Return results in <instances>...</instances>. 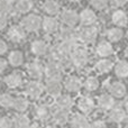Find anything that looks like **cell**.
I'll return each mask as SVG.
<instances>
[{
	"label": "cell",
	"mask_w": 128,
	"mask_h": 128,
	"mask_svg": "<svg viewBox=\"0 0 128 128\" xmlns=\"http://www.w3.org/2000/svg\"><path fill=\"white\" fill-rule=\"evenodd\" d=\"M112 62L109 60H100L99 62L96 64V68H97L98 72L100 73H108L109 71L112 68Z\"/></svg>",
	"instance_id": "cell-27"
},
{
	"label": "cell",
	"mask_w": 128,
	"mask_h": 128,
	"mask_svg": "<svg viewBox=\"0 0 128 128\" xmlns=\"http://www.w3.org/2000/svg\"><path fill=\"white\" fill-rule=\"evenodd\" d=\"M91 4L96 9H104L108 4V0H91Z\"/></svg>",
	"instance_id": "cell-37"
},
{
	"label": "cell",
	"mask_w": 128,
	"mask_h": 128,
	"mask_svg": "<svg viewBox=\"0 0 128 128\" xmlns=\"http://www.w3.org/2000/svg\"><path fill=\"white\" fill-rule=\"evenodd\" d=\"M60 37L62 40H76L79 37V34L72 28V27H64L61 29Z\"/></svg>",
	"instance_id": "cell-16"
},
{
	"label": "cell",
	"mask_w": 128,
	"mask_h": 128,
	"mask_svg": "<svg viewBox=\"0 0 128 128\" xmlns=\"http://www.w3.org/2000/svg\"><path fill=\"white\" fill-rule=\"evenodd\" d=\"M16 9L19 12H27L32 9V2L30 0H16Z\"/></svg>",
	"instance_id": "cell-32"
},
{
	"label": "cell",
	"mask_w": 128,
	"mask_h": 128,
	"mask_svg": "<svg viewBox=\"0 0 128 128\" xmlns=\"http://www.w3.org/2000/svg\"><path fill=\"white\" fill-rule=\"evenodd\" d=\"M81 86H82L81 81L75 76L68 78L65 81V88H66V90L70 91V92H78V91L81 89Z\"/></svg>",
	"instance_id": "cell-19"
},
{
	"label": "cell",
	"mask_w": 128,
	"mask_h": 128,
	"mask_svg": "<svg viewBox=\"0 0 128 128\" xmlns=\"http://www.w3.org/2000/svg\"><path fill=\"white\" fill-rule=\"evenodd\" d=\"M96 51H97L98 55L102 56V58L109 56V55H111V54L114 53V48H112V46H111V44L109 42H106V40L100 42L99 44L97 45Z\"/></svg>",
	"instance_id": "cell-11"
},
{
	"label": "cell",
	"mask_w": 128,
	"mask_h": 128,
	"mask_svg": "<svg viewBox=\"0 0 128 128\" xmlns=\"http://www.w3.org/2000/svg\"><path fill=\"white\" fill-rule=\"evenodd\" d=\"M7 22H8V20H7V17L4 15H0V30L1 29H4V27L7 26Z\"/></svg>",
	"instance_id": "cell-41"
},
{
	"label": "cell",
	"mask_w": 128,
	"mask_h": 128,
	"mask_svg": "<svg viewBox=\"0 0 128 128\" xmlns=\"http://www.w3.org/2000/svg\"><path fill=\"white\" fill-rule=\"evenodd\" d=\"M4 83L9 88L15 89L17 86H19L20 83H22V76H20L19 73H11V74L7 75L4 78Z\"/></svg>",
	"instance_id": "cell-17"
},
{
	"label": "cell",
	"mask_w": 128,
	"mask_h": 128,
	"mask_svg": "<svg viewBox=\"0 0 128 128\" xmlns=\"http://www.w3.org/2000/svg\"><path fill=\"white\" fill-rule=\"evenodd\" d=\"M68 111L62 110V109H58V111L54 112V120H55L56 124L58 125H65L68 122Z\"/></svg>",
	"instance_id": "cell-31"
},
{
	"label": "cell",
	"mask_w": 128,
	"mask_h": 128,
	"mask_svg": "<svg viewBox=\"0 0 128 128\" xmlns=\"http://www.w3.org/2000/svg\"><path fill=\"white\" fill-rule=\"evenodd\" d=\"M111 20H112L114 24L117 25L118 27H124V26H126L128 22V17L122 10H117L112 14Z\"/></svg>",
	"instance_id": "cell-14"
},
{
	"label": "cell",
	"mask_w": 128,
	"mask_h": 128,
	"mask_svg": "<svg viewBox=\"0 0 128 128\" xmlns=\"http://www.w3.org/2000/svg\"><path fill=\"white\" fill-rule=\"evenodd\" d=\"M14 125V122L8 117L0 118V128H11Z\"/></svg>",
	"instance_id": "cell-38"
},
{
	"label": "cell",
	"mask_w": 128,
	"mask_h": 128,
	"mask_svg": "<svg viewBox=\"0 0 128 128\" xmlns=\"http://www.w3.org/2000/svg\"><path fill=\"white\" fill-rule=\"evenodd\" d=\"M61 19L66 26L73 27L78 22V14L73 10H65L61 16Z\"/></svg>",
	"instance_id": "cell-10"
},
{
	"label": "cell",
	"mask_w": 128,
	"mask_h": 128,
	"mask_svg": "<svg viewBox=\"0 0 128 128\" xmlns=\"http://www.w3.org/2000/svg\"><path fill=\"white\" fill-rule=\"evenodd\" d=\"M16 128H30V122L25 115H18L14 120Z\"/></svg>",
	"instance_id": "cell-28"
},
{
	"label": "cell",
	"mask_w": 128,
	"mask_h": 128,
	"mask_svg": "<svg viewBox=\"0 0 128 128\" xmlns=\"http://www.w3.org/2000/svg\"><path fill=\"white\" fill-rule=\"evenodd\" d=\"M56 104L58 106V109L68 111V110H71V108L73 106V100L68 96H60L56 99Z\"/></svg>",
	"instance_id": "cell-20"
},
{
	"label": "cell",
	"mask_w": 128,
	"mask_h": 128,
	"mask_svg": "<svg viewBox=\"0 0 128 128\" xmlns=\"http://www.w3.org/2000/svg\"><path fill=\"white\" fill-rule=\"evenodd\" d=\"M98 104L104 110H109V109H111L114 107L115 100L109 94H101L99 97V100H98Z\"/></svg>",
	"instance_id": "cell-18"
},
{
	"label": "cell",
	"mask_w": 128,
	"mask_h": 128,
	"mask_svg": "<svg viewBox=\"0 0 128 128\" xmlns=\"http://www.w3.org/2000/svg\"><path fill=\"white\" fill-rule=\"evenodd\" d=\"M90 128H107V126H106V124H104V122H102V120H97V122L91 124Z\"/></svg>",
	"instance_id": "cell-40"
},
{
	"label": "cell",
	"mask_w": 128,
	"mask_h": 128,
	"mask_svg": "<svg viewBox=\"0 0 128 128\" xmlns=\"http://www.w3.org/2000/svg\"><path fill=\"white\" fill-rule=\"evenodd\" d=\"M45 73L50 80H58L61 81L63 75V68L58 62L54 61H48V63L45 66Z\"/></svg>",
	"instance_id": "cell-2"
},
{
	"label": "cell",
	"mask_w": 128,
	"mask_h": 128,
	"mask_svg": "<svg viewBox=\"0 0 128 128\" xmlns=\"http://www.w3.org/2000/svg\"><path fill=\"white\" fill-rule=\"evenodd\" d=\"M72 128H89V122L84 116L75 115L71 122Z\"/></svg>",
	"instance_id": "cell-25"
},
{
	"label": "cell",
	"mask_w": 128,
	"mask_h": 128,
	"mask_svg": "<svg viewBox=\"0 0 128 128\" xmlns=\"http://www.w3.org/2000/svg\"><path fill=\"white\" fill-rule=\"evenodd\" d=\"M80 20L83 25L86 26H91L92 24H94L96 20H97V16L90 9H84L83 11L80 15Z\"/></svg>",
	"instance_id": "cell-12"
},
{
	"label": "cell",
	"mask_w": 128,
	"mask_h": 128,
	"mask_svg": "<svg viewBox=\"0 0 128 128\" xmlns=\"http://www.w3.org/2000/svg\"><path fill=\"white\" fill-rule=\"evenodd\" d=\"M107 36L111 42H118L122 38V30L120 28H110L107 33Z\"/></svg>",
	"instance_id": "cell-33"
},
{
	"label": "cell",
	"mask_w": 128,
	"mask_h": 128,
	"mask_svg": "<svg viewBox=\"0 0 128 128\" xmlns=\"http://www.w3.org/2000/svg\"><path fill=\"white\" fill-rule=\"evenodd\" d=\"M124 107H125V109H126V111L128 112V97L125 99V101H124Z\"/></svg>",
	"instance_id": "cell-44"
},
{
	"label": "cell",
	"mask_w": 128,
	"mask_h": 128,
	"mask_svg": "<svg viewBox=\"0 0 128 128\" xmlns=\"http://www.w3.org/2000/svg\"><path fill=\"white\" fill-rule=\"evenodd\" d=\"M26 93L29 96V97L36 99V98H38V97L42 96L43 86L40 83H38V82H36V81L29 82V83L26 86Z\"/></svg>",
	"instance_id": "cell-7"
},
{
	"label": "cell",
	"mask_w": 128,
	"mask_h": 128,
	"mask_svg": "<svg viewBox=\"0 0 128 128\" xmlns=\"http://www.w3.org/2000/svg\"><path fill=\"white\" fill-rule=\"evenodd\" d=\"M43 29L45 30V33L47 34H53L58 30V20L53 17H46L44 18L43 20Z\"/></svg>",
	"instance_id": "cell-13"
},
{
	"label": "cell",
	"mask_w": 128,
	"mask_h": 128,
	"mask_svg": "<svg viewBox=\"0 0 128 128\" xmlns=\"http://www.w3.org/2000/svg\"><path fill=\"white\" fill-rule=\"evenodd\" d=\"M12 107L17 111L22 112V111H25L27 108H28V101H27V99L24 98V97H18L14 100V106Z\"/></svg>",
	"instance_id": "cell-30"
},
{
	"label": "cell",
	"mask_w": 128,
	"mask_h": 128,
	"mask_svg": "<svg viewBox=\"0 0 128 128\" xmlns=\"http://www.w3.org/2000/svg\"><path fill=\"white\" fill-rule=\"evenodd\" d=\"M12 10V4L10 0H0V15H8Z\"/></svg>",
	"instance_id": "cell-35"
},
{
	"label": "cell",
	"mask_w": 128,
	"mask_h": 128,
	"mask_svg": "<svg viewBox=\"0 0 128 128\" xmlns=\"http://www.w3.org/2000/svg\"><path fill=\"white\" fill-rule=\"evenodd\" d=\"M109 90H110L111 96H114L116 98H122L126 94V86L122 82H114V83H111Z\"/></svg>",
	"instance_id": "cell-15"
},
{
	"label": "cell",
	"mask_w": 128,
	"mask_h": 128,
	"mask_svg": "<svg viewBox=\"0 0 128 128\" xmlns=\"http://www.w3.org/2000/svg\"><path fill=\"white\" fill-rule=\"evenodd\" d=\"M43 9L51 16L58 15L60 12V6H58V2L53 1V0H47L44 4V6H43Z\"/></svg>",
	"instance_id": "cell-24"
},
{
	"label": "cell",
	"mask_w": 128,
	"mask_h": 128,
	"mask_svg": "<svg viewBox=\"0 0 128 128\" xmlns=\"http://www.w3.org/2000/svg\"><path fill=\"white\" fill-rule=\"evenodd\" d=\"M127 38H128V30H127Z\"/></svg>",
	"instance_id": "cell-47"
},
{
	"label": "cell",
	"mask_w": 128,
	"mask_h": 128,
	"mask_svg": "<svg viewBox=\"0 0 128 128\" xmlns=\"http://www.w3.org/2000/svg\"><path fill=\"white\" fill-rule=\"evenodd\" d=\"M68 1H71V2H75V1H79V0H68Z\"/></svg>",
	"instance_id": "cell-46"
},
{
	"label": "cell",
	"mask_w": 128,
	"mask_h": 128,
	"mask_svg": "<svg viewBox=\"0 0 128 128\" xmlns=\"http://www.w3.org/2000/svg\"><path fill=\"white\" fill-rule=\"evenodd\" d=\"M32 52L35 55H45L47 52V44L44 40H35L32 44Z\"/></svg>",
	"instance_id": "cell-22"
},
{
	"label": "cell",
	"mask_w": 128,
	"mask_h": 128,
	"mask_svg": "<svg viewBox=\"0 0 128 128\" xmlns=\"http://www.w3.org/2000/svg\"><path fill=\"white\" fill-rule=\"evenodd\" d=\"M7 68V62L2 58H0V73H2Z\"/></svg>",
	"instance_id": "cell-43"
},
{
	"label": "cell",
	"mask_w": 128,
	"mask_h": 128,
	"mask_svg": "<svg viewBox=\"0 0 128 128\" xmlns=\"http://www.w3.org/2000/svg\"><path fill=\"white\" fill-rule=\"evenodd\" d=\"M14 98L11 97L8 93H4V94L0 96V106L4 107V108H10L14 106Z\"/></svg>",
	"instance_id": "cell-36"
},
{
	"label": "cell",
	"mask_w": 128,
	"mask_h": 128,
	"mask_svg": "<svg viewBox=\"0 0 128 128\" xmlns=\"http://www.w3.org/2000/svg\"><path fill=\"white\" fill-rule=\"evenodd\" d=\"M71 58H72L73 66L75 68H84L89 61V54L88 51L83 47H76L71 54Z\"/></svg>",
	"instance_id": "cell-1"
},
{
	"label": "cell",
	"mask_w": 128,
	"mask_h": 128,
	"mask_svg": "<svg viewBox=\"0 0 128 128\" xmlns=\"http://www.w3.org/2000/svg\"><path fill=\"white\" fill-rule=\"evenodd\" d=\"M98 36V29L93 26H86L79 33V38L86 44H90L96 40Z\"/></svg>",
	"instance_id": "cell-4"
},
{
	"label": "cell",
	"mask_w": 128,
	"mask_h": 128,
	"mask_svg": "<svg viewBox=\"0 0 128 128\" xmlns=\"http://www.w3.org/2000/svg\"><path fill=\"white\" fill-rule=\"evenodd\" d=\"M35 116L40 120L44 122V120L48 119L50 116H51V109H50V107L46 106V104H40V106H37L35 109Z\"/></svg>",
	"instance_id": "cell-21"
},
{
	"label": "cell",
	"mask_w": 128,
	"mask_h": 128,
	"mask_svg": "<svg viewBox=\"0 0 128 128\" xmlns=\"http://www.w3.org/2000/svg\"><path fill=\"white\" fill-rule=\"evenodd\" d=\"M110 4L115 8H120L127 4V0H110Z\"/></svg>",
	"instance_id": "cell-39"
},
{
	"label": "cell",
	"mask_w": 128,
	"mask_h": 128,
	"mask_svg": "<svg viewBox=\"0 0 128 128\" xmlns=\"http://www.w3.org/2000/svg\"><path fill=\"white\" fill-rule=\"evenodd\" d=\"M33 128H40V127H33Z\"/></svg>",
	"instance_id": "cell-48"
},
{
	"label": "cell",
	"mask_w": 128,
	"mask_h": 128,
	"mask_svg": "<svg viewBox=\"0 0 128 128\" xmlns=\"http://www.w3.org/2000/svg\"><path fill=\"white\" fill-rule=\"evenodd\" d=\"M25 30L24 27L22 26H12L8 30V37L11 42L14 43H20L25 40Z\"/></svg>",
	"instance_id": "cell-5"
},
{
	"label": "cell",
	"mask_w": 128,
	"mask_h": 128,
	"mask_svg": "<svg viewBox=\"0 0 128 128\" xmlns=\"http://www.w3.org/2000/svg\"><path fill=\"white\" fill-rule=\"evenodd\" d=\"M115 73L119 78H126L128 76V62L126 61H120L116 64L115 66Z\"/></svg>",
	"instance_id": "cell-26"
},
{
	"label": "cell",
	"mask_w": 128,
	"mask_h": 128,
	"mask_svg": "<svg viewBox=\"0 0 128 128\" xmlns=\"http://www.w3.org/2000/svg\"><path fill=\"white\" fill-rule=\"evenodd\" d=\"M7 48H8V47H7L6 42H4V40H0V55H1V54H4V53H6Z\"/></svg>",
	"instance_id": "cell-42"
},
{
	"label": "cell",
	"mask_w": 128,
	"mask_h": 128,
	"mask_svg": "<svg viewBox=\"0 0 128 128\" xmlns=\"http://www.w3.org/2000/svg\"><path fill=\"white\" fill-rule=\"evenodd\" d=\"M109 117H110L111 122H122L125 119V117H126V112H125V110L122 108L116 107V108H114L110 111Z\"/></svg>",
	"instance_id": "cell-23"
},
{
	"label": "cell",
	"mask_w": 128,
	"mask_h": 128,
	"mask_svg": "<svg viewBox=\"0 0 128 128\" xmlns=\"http://www.w3.org/2000/svg\"><path fill=\"white\" fill-rule=\"evenodd\" d=\"M42 24H43L42 19L37 15H28L22 20V25L24 27V29H26L28 32L38 30L42 27Z\"/></svg>",
	"instance_id": "cell-3"
},
{
	"label": "cell",
	"mask_w": 128,
	"mask_h": 128,
	"mask_svg": "<svg viewBox=\"0 0 128 128\" xmlns=\"http://www.w3.org/2000/svg\"><path fill=\"white\" fill-rule=\"evenodd\" d=\"M78 108L82 111L83 114L88 115L94 108V104H93L92 99H90L89 97H82L81 99L78 101Z\"/></svg>",
	"instance_id": "cell-9"
},
{
	"label": "cell",
	"mask_w": 128,
	"mask_h": 128,
	"mask_svg": "<svg viewBox=\"0 0 128 128\" xmlns=\"http://www.w3.org/2000/svg\"><path fill=\"white\" fill-rule=\"evenodd\" d=\"M84 88L88 91H94L99 88V81H98L97 78L94 76H90L84 82Z\"/></svg>",
	"instance_id": "cell-34"
},
{
	"label": "cell",
	"mask_w": 128,
	"mask_h": 128,
	"mask_svg": "<svg viewBox=\"0 0 128 128\" xmlns=\"http://www.w3.org/2000/svg\"><path fill=\"white\" fill-rule=\"evenodd\" d=\"M125 55H126L127 58H128V46L126 47V50H125Z\"/></svg>",
	"instance_id": "cell-45"
},
{
	"label": "cell",
	"mask_w": 128,
	"mask_h": 128,
	"mask_svg": "<svg viewBox=\"0 0 128 128\" xmlns=\"http://www.w3.org/2000/svg\"><path fill=\"white\" fill-rule=\"evenodd\" d=\"M22 58H24V56H22V53L19 51H14L11 52L10 54H9V63L11 64V65L14 66H19L20 64L22 63Z\"/></svg>",
	"instance_id": "cell-29"
},
{
	"label": "cell",
	"mask_w": 128,
	"mask_h": 128,
	"mask_svg": "<svg viewBox=\"0 0 128 128\" xmlns=\"http://www.w3.org/2000/svg\"><path fill=\"white\" fill-rule=\"evenodd\" d=\"M27 70H28V73L32 78L40 79V78H42V75L45 72V66L40 62H38V61H34V62L29 63Z\"/></svg>",
	"instance_id": "cell-6"
},
{
	"label": "cell",
	"mask_w": 128,
	"mask_h": 128,
	"mask_svg": "<svg viewBox=\"0 0 128 128\" xmlns=\"http://www.w3.org/2000/svg\"><path fill=\"white\" fill-rule=\"evenodd\" d=\"M46 91L52 97H58L62 91V84L58 80H48L46 83Z\"/></svg>",
	"instance_id": "cell-8"
}]
</instances>
